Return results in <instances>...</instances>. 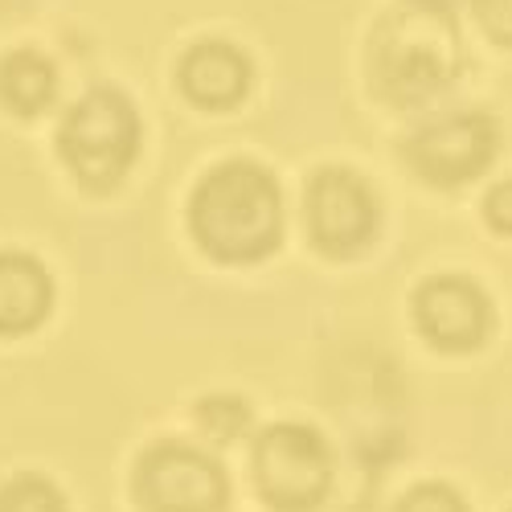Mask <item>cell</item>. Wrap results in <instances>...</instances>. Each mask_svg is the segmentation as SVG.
I'll list each match as a JSON object with an SVG mask.
<instances>
[{
	"label": "cell",
	"instance_id": "5b68a950",
	"mask_svg": "<svg viewBox=\"0 0 512 512\" xmlns=\"http://www.w3.org/2000/svg\"><path fill=\"white\" fill-rule=\"evenodd\" d=\"M496 123L488 115H439L406 140L410 168L439 189L480 177L496 156Z\"/></svg>",
	"mask_w": 512,
	"mask_h": 512
},
{
	"label": "cell",
	"instance_id": "6da1fadb",
	"mask_svg": "<svg viewBox=\"0 0 512 512\" xmlns=\"http://www.w3.org/2000/svg\"><path fill=\"white\" fill-rule=\"evenodd\" d=\"M189 226L205 254L222 263H259L283 238V193L267 168L230 160L197 185Z\"/></svg>",
	"mask_w": 512,
	"mask_h": 512
},
{
	"label": "cell",
	"instance_id": "3957f363",
	"mask_svg": "<svg viewBox=\"0 0 512 512\" xmlns=\"http://www.w3.org/2000/svg\"><path fill=\"white\" fill-rule=\"evenodd\" d=\"M58 148L82 189L91 193L115 189L140 152V115L132 99L115 87L87 91L70 107Z\"/></svg>",
	"mask_w": 512,
	"mask_h": 512
},
{
	"label": "cell",
	"instance_id": "ba28073f",
	"mask_svg": "<svg viewBox=\"0 0 512 512\" xmlns=\"http://www.w3.org/2000/svg\"><path fill=\"white\" fill-rule=\"evenodd\" d=\"M414 320L435 349L467 353L484 345V336L492 328V304L476 283H467L459 275H439L418 287Z\"/></svg>",
	"mask_w": 512,
	"mask_h": 512
},
{
	"label": "cell",
	"instance_id": "7a4b0ae2",
	"mask_svg": "<svg viewBox=\"0 0 512 512\" xmlns=\"http://www.w3.org/2000/svg\"><path fill=\"white\" fill-rule=\"evenodd\" d=\"M463 66V41L451 13L406 5L373 29L369 70L377 91L394 103H418L455 82Z\"/></svg>",
	"mask_w": 512,
	"mask_h": 512
},
{
	"label": "cell",
	"instance_id": "8fae6325",
	"mask_svg": "<svg viewBox=\"0 0 512 512\" xmlns=\"http://www.w3.org/2000/svg\"><path fill=\"white\" fill-rule=\"evenodd\" d=\"M58 95V74L37 50H17L0 62V103L13 115H41Z\"/></svg>",
	"mask_w": 512,
	"mask_h": 512
},
{
	"label": "cell",
	"instance_id": "5bb4252c",
	"mask_svg": "<svg viewBox=\"0 0 512 512\" xmlns=\"http://www.w3.org/2000/svg\"><path fill=\"white\" fill-rule=\"evenodd\" d=\"M394 512H467V504L447 484H418L398 500Z\"/></svg>",
	"mask_w": 512,
	"mask_h": 512
},
{
	"label": "cell",
	"instance_id": "9a60e30c",
	"mask_svg": "<svg viewBox=\"0 0 512 512\" xmlns=\"http://www.w3.org/2000/svg\"><path fill=\"white\" fill-rule=\"evenodd\" d=\"M472 5L488 37H496L500 46H512V0H472Z\"/></svg>",
	"mask_w": 512,
	"mask_h": 512
},
{
	"label": "cell",
	"instance_id": "e0dca14e",
	"mask_svg": "<svg viewBox=\"0 0 512 512\" xmlns=\"http://www.w3.org/2000/svg\"><path fill=\"white\" fill-rule=\"evenodd\" d=\"M410 5H422V9H439V13H451L459 0H410Z\"/></svg>",
	"mask_w": 512,
	"mask_h": 512
},
{
	"label": "cell",
	"instance_id": "277c9868",
	"mask_svg": "<svg viewBox=\"0 0 512 512\" xmlns=\"http://www.w3.org/2000/svg\"><path fill=\"white\" fill-rule=\"evenodd\" d=\"M254 488L275 512H312L332 488V451L300 422H279L254 443Z\"/></svg>",
	"mask_w": 512,
	"mask_h": 512
},
{
	"label": "cell",
	"instance_id": "7c38bea8",
	"mask_svg": "<svg viewBox=\"0 0 512 512\" xmlns=\"http://www.w3.org/2000/svg\"><path fill=\"white\" fill-rule=\"evenodd\" d=\"M0 512H66V500L46 476H13L0 488Z\"/></svg>",
	"mask_w": 512,
	"mask_h": 512
},
{
	"label": "cell",
	"instance_id": "ac0fdd59",
	"mask_svg": "<svg viewBox=\"0 0 512 512\" xmlns=\"http://www.w3.org/2000/svg\"><path fill=\"white\" fill-rule=\"evenodd\" d=\"M0 5H5V9H17V5H25V0H0Z\"/></svg>",
	"mask_w": 512,
	"mask_h": 512
},
{
	"label": "cell",
	"instance_id": "9c48e42d",
	"mask_svg": "<svg viewBox=\"0 0 512 512\" xmlns=\"http://www.w3.org/2000/svg\"><path fill=\"white\" fill-rule=\"evenodd\" d=\"M250 62L238 46H230V41H201V46H193L185 58H181V91L205 107V111H226L234 103L246 99L250 91Z\"/></svg>",
	"mask_w": 512,
	"mask_h": 512
},
{
	"label": "cell",
	"instance_id": "30bf717a",
	"mask_svg": "<svg viewBox=\"0 0 512 512\" xmlns=\"http://www.w3.org/2000/svg\"><path fill=\"white\" fill-rule=\"evenodd\" d=\"M54 304V279L33 254L5 250L0 254V332L21 336L33 332L50 316Z\"/></svg>",
	"mask_w": 512,
	"mask_h": 512
},
{
	"label": "cell",
	"instance_id": "8992f818",
	"mask_svg": "<svg viewBox=\"0 0 512 512\" xmlns=\"http://www.w3.org/2000/svg\"><path fill=\"white\" fill-rule=\"evenodd\" d=\"M136 496L148 512H218L226 504V476L193 447L156 443L136 467Z\"/></svg>",
	"mask_w": 512,
	"mask_h": 512
},
{
	"label": "cell",
	"instance_id": "52a82bcc",
	"mask_svg": "<svg viewBox=\"0 0 512 512\" xmlns=\"http://www.w3.org/2000/svg\"><path fill=\"white\" fill-rule=\"evenodd\" d=\"M377 201L369 185L349 173V168H324L308 185V230L312 242L332 254V259H349L361 254L377 234Z\"/></svg>",
	"mask_w": 512,
	"mask_h": 512
},
{
	"label": "cell",
	"instance_id": "2e32d148",
	"mask_svg": "<svg viewBox=\"0 0 512 512\" xmlns=\"http://www.w3.org/2000/svg\"><path fill=\"white\" fill-rule=\"evenodd\" d=\"M484 213H488V222L500 230V234H512V181L496 185L484 201Z\"/></svg>",
	"mask_w": 512,
	"mask_h": 512
},
{
	"label": "cell",
	"instance_id": "4fadbf2b",
	"mask_svg": "<svg viewBox=\"0 0 512 512\" xmlns=\"http://www.w3.org/2000/svg\"><path fill=\"white\" fill-rule=\"evenodd\" d=\"M197 422L205 426V431L213 439H234L246 431V422H250V406L242 398H230V394H218V398H205L197 406Z\"/></svg>",
	"mask_w": 512,
	"mask_h": 512
}]
</instances>
